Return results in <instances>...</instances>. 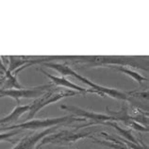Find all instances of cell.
Listing matches in <instances>:
<instances>
[{
	"label": "cell",
	"instance_id": "cell-1",
	"mask_svg": "<svg viewBox=\"0 0 149 149\" xmlns=\"http://www.w3.org/2000/svg\"><path fill=\"white\" fill-rule=\"evenodd\" d=\"M44 65H45L46 67H49L51 69L56 70V71H58L61 74V77H63L66 76H72L74 77H76L77 80H80L81 82H83V83L87 84L93 90V91L98 92L103 96L105 95H107L109 96L112 97V98H116V99H120V100H127L128 99L127 93L120 92L118 90L111 89V88H106V87H103V86H100L98 84L93 83V82L90 81L88 78H86L84 77L80 76V74H77L71 67H69L67 63H56V62L46 61L44 63Z\"/></svg>",
	"mask_w": 149,
	"mask_h": 149
},
{
	"label": "cell",
	"instance_id": "cell-16",
	"mask_svg": "<svg viewBox=\"0 0 149 149\" xmlns=\"http://www.w3.org/2000/svg\"><path fill=\"white\" fill-rule=\"evenodd\" d=\"M7 71H8V68L6 67V65H4V63L1 61V58H0V72H1L4 74Z\"/></svg>",
	"mask_w": 149,
	"mask_h": 149
},
{
	"label": "cell",
	"instance_id": "cell-8",
	"mask_svg": "<svg viewBox=\"0 0 149 149\" xmlns=\"http://www.w3.org/2000/svg\"><path fill=\"white\" fill-rule=\"evenodd\" d=\"M40 71L42 74H45V76L47 77H49L50 80L52 81L53 83H54V85H56V86H60V87H66V88H70V89L76 90L77 93H98V95H100L101 96H103L98 92L93 91V89H85V88H82V87H80V86H77V84L73 83V82H71L70 80L66 79V78L63 77H55V76H52V74H48L47 72L45 71V70H42V69H40Z\"/></svg>",
	"mask_w": 149,
	"mask_h": 149
},
{
	"label": "cell",
	"instance_id": "cell-10",
	"mask_svg": "<svg viewBox=\"0 0 149 149\" xmlns=\"http://www.w3.org/2000/svg\"><path fill=\"white\" fill-rule=\"evenodd\" d=\"M101 134L107 139V141H101V140H98V139L92 137V139L93 140V143L102 144V146H108V147L112 148V149H130L128 146H125V143H123L122 142H121V141H119L118 139H115L114 137L109 136L105 132H102Z\"/></svg>",
	"mask_w": 149,
	"mask_h": 149
},
{
	"label": "cell",
	"instance_id": "cell-2",
	"mask_svg": "<svg viewBox=\"0 0 149 149\" xmlns=\"http://www.w3.org/2000/svg\"><path fill=\"white\" fill-rule=\"evenodd\" d=\"M86 119L84 118H76L74 116H63V117H57V118H46V119H37V120H30L26 121L22 124L10 125V127H0V131L4 130H13V129H31V130H36L40 128H50L56 125H61L66 124H71L74 122H85Z\"/></svg>",
	"mask_w": 149,
	"mask_h": 149
},
{
	"label": "cell",
	"instance_id": "cell-11",
	"mask_svg": "<svg viewBox=\"0 0 149 149\" xmlns=\"http://www.w3.org/2000/svg\"><path fill=\"white\" fill-rule=\"evenodd\" d=\"M29 105H25V106L18 105L17 107L14 108V109L9 115L5 116L2 119H0V125H6L9 123L16 122L19 119V117L26 112H29Z\"/></svg>",
	"mask_w": 149,
	"mask_h": 149
},
{
	"label": "cell",
	"instance_id": "cell-12",
	"mask_svg": "<svg viewBox=\"0 0 149 149\" xmlns=\"http://www.w3.org/2000/svg\"><path fill=\"white\" fill-rule=\"evenodd\" d=\"M107 67L109 68H111V69H114V70H118V71L122 72L125 74H127V76L131 77L135 81L139 82V83H142L143 81H146L147 78L143 77L142 74H139L138 72H135V71H132L129 68L127 67H125V66H120V65H106Z\"/></svg>",
	"mask_w": 149,
	"mask_h": 149
},
{
	"label": "cell",
	"instance_id": "cell-9",
	"mask_svg": "<svg viewBox=\"0 0 149 149\" xmlns=\"http://www.w3.org/2000/svg\"><path fill=\"white\" fill-rule=\"evenodd\" d=\"M10 60V65L8 68V71L10 72H14L15 70H17L19 68L23 67L26 64H35V63H40V62H44L46 61H49L51 58H37V60H29V58H26L25 57H15V56H9L8 57Z\"/></svg>",
	"mask_w": 149,
	"mask_h": 149
},
{
	"label": "cell",
	"instance_id": "cell-14",
	"mask_svg": "<svg viewBox=\"0 0 149 149\" xmlns=\"http://www.w3.org/2000/svg\"><path fill=\"white\" fill-rule=\"evenodd\" d=\"M22 130L21 129H13L6 133H0V143L1 142H10L13 143V141H10V138L14 135L19 134Z\"/></svg>",
	"mask_w": 149,
	"mask_h": 149
},
{
	"label": "cell",
	"instance_id": "cell-7",
	"mask_svg": "<svg viewBox=\"0 0 149 149\" xmlns=\"http://www.w3.org/2000/svg\"><path fill=\"white\" fill-rule=\"evenodd\" d=\"M60 127L61 125H56V127L46 128L44 131L36 132L32 135H27L25 137V138H23L16 146L11 149H35L36 148V144L39 142H41L45 137L54 133L55 130L58 129Z\"/></svg>",
	"mask_w": 149,
	"mask_h": 149
},
{
	"label": "cell",
	"instance_id": "cell-3",
	"mask_svg": "<svg viewBox=\"0 0 149 149\" xmlns=\"http://www.w3.org/2000/svg\"><path fill=\"white\" fill-rule=\"evenodd\" d=\"M58 89H50L47 92H45L44 95H41L40 97L35 99L32 104L29 105V114H27L26 120L30 121L33 120V117L37 114V113L41 111L42 109H44L46 106H48L55 102L60 101L61 99L64 98V97L68 96H74V95H81L80 93L74 92V91H69V92H60L57 93Z\"/></svg>",
	"mask_w": 149,
	"mask_h": 149
},
{
	"label": "cell",
	"instance_id": "cell-4",
	"mask_svg": "<svg viewBox=\"0 0 149 149\" xmlns=\"http://www.w3.org/2000/svg\"><path fill=\"white\" fill-rule=\"evenodd\" d=\"M84 127V125L78 127L74 130H62L57 133H52L48 136L45 137L42 139L40 143H38V146H36V149H39L41 146H45V144H48V143H73V142H77V141H79L81 139H85L89 137L92 133H95L97 131V129L95 130H92V129H89V130H85V131H77L78 129Z\"/></svg>",
	"mask_w": 149,
	"mask_h": 149
},
{
	"label": "cell",
	"instance_id": "cell-15",
	"mask_svg": "<svg viewBox=\"0 0 149 149\" xmlns=\"http://www.w3.org/2000/svg\"><path fill=\"white\" fill-rule=\"evenodd\" d=\"M125 125H128V127H130L131 128L135 129L137 131H142V132H147L148 131V127H144V125L139 124L138 122H136V121H133V120H129L127 121V123L125 124Z\"/></svg>",
	"mask_w": 149,
	"mask_h": 149
},
{
	"label": "cell",
	"instance_id": "cell-13",
	"mask_svg": "<svg viewBox=\"0 0 149 149\" xmlns=\"http://www.w3.org/2000/svg\"><path fill=\"white\" fill-rule=\"evenodd\" d=\"M102 125H111L112 127H114L115 129L118 132H120V134L122 135L125 140L128 141V142L130 143H140L138 142V140L135 139V137L132 135V133L130 130H128V129H124L122 127H120L118 125H117V123H115L114 121H108V122H104Z\"/></svg>",
	"mask_w": 149,
	"mask_h": 149
},
{
	"label": "cell",
	"instance_id": "cell-5",
	"mask_svg": "<svg viewBox=\"0 0 149 149\" xmlns=\"http://www.w3.org/2000/svg\"><path fill=\"white\" fill-rule=\"evenodd\" d=\"M52 84L37 86V87L27 88L25 89H9L3 90L0 89V97H10V98L15 99L19 105L21 98H38L42 95L48 90L52 89Z\"/></svg>",
	"mask_w": 149,
	"mask_h": 149
},
{
	"label": "cell",
	"instance_id": "cell-17",
	"mask_svg": "<svg viewBox=\"0 0 149 149\" xmlns=\"http://www.w3.org/2000/svg\"><path fill=\"white\" fill-rule=\"evenodd\" d=\"M35 149H36V148H35Z\"/></svg>",
	"mask_w": 149,
	"mask_h": 149
},
{
	"label": "cell",
	"instance_id": "cell-6",
	"mask_svg": "<svg viewBox=\"0 0 149 149\" xmlns=\"http://www.w3.org/2000/svg\"><path fill=\"white\" fill-rule=\"evenodd\" d=\"M61 109H65V111H69L70 112H73L74 114H76L77 116L82 117V118H84V119H87V118L91 119L93 122L96 123L97 125H102L104 122H108V121H114V117H112L111 115H106V114H102V113L89 111L81 108L74 107V106L61 105Z\"/></svg>",
	"mask_w": 149,
	"mask_h": 149
}]
</instances>
